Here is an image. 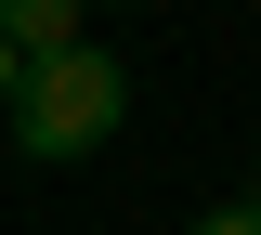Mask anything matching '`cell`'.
Returning a JSON list of instances; mask_svg holds the SVG:
<instances>
[{
    "instance_id": "6da1fadb",
    "label": "cell",
    "mask_w": 261,
    "mask_h": 235,
    "mask_svg": "<svg viewBox=\"0 0 261 235\" xmlns=\"http://www.w3.org/2000/svg\"><path fill=\"white\" fill-rule=\"evenodd\" d=\"M118 118H130V79H118V53H39L27 66V92H13V144H27L39 170H79L92 144H118Z\"/></svg>"
},
{
    "instance_id": "7a4b0ae2",
    "label": "cell",
    "mask_w": 261,
    "mask_h": 235,
    "mask_svg": "<svg viewBox=\"0 0 261 235\" xmlns=\"http://www.w3.org/2000/svg\"><path fill=\"white\" fill-rule=\"evenodd\" d=\"M0 39H13V53H79V0H0Z\"/></svg>"
},
{
    "instance_id": "3957f363",
    "label": "cell",
    "mask_w": 261,
    "mask_h": 235,
    "mask_svg": "<svg viewBox=\"0 0 261 235\" xmlns=\"http://www.w3.org/2000/svg\"><path fill=\"white\" fill-rule=\"evenodd\" d=\"M183 235H261V209L235 196V209H209V222H183Z\"/></svg>"
},
{
    "instance_id": "277c9868",
    "label": "cell",
    "mask_w": 261,
    "mask_h": 235,
    "mask_svg": "<svg viewBox=\"0 0 261 235\" xmlns=\"http://www.w3.org/2000/svg\"><path fill=\"white\" fill-rule=\"evenodd\" d=\"M13 92H27V53H13V39H0V118H13Z\"/></svg>"
},
{
    "instance_id": "5b68a950",
    "label": "cell",
    "mask_w": 261,
    "mask_h": 235,
    "mask_svg": "<svg viewBox=\"0 0 261 235\" xmlns=\"http://www.w3.org/2000/svg\"><path fill=\"white\" fill-rule=\"evenodd\" d=\"M248 209H261V170H248Z\"/></svg>"
}]
</instances>
